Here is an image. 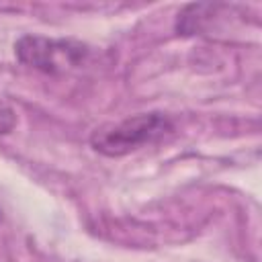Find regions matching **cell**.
<instances>
[{
    "label": "cell",
    "mask_w": 262,
    "mask_h": 262,
    "mask_svg": "<svg viewBox=\"0 0 262 262\" xmlns=\"http://www.w3.org/2000/svg\"><path fill=\"white\" fill-rule=\"evenodd\" d=\"M170 131L172 121L164 113H141L117 123L96 127L90 135V145L102 156L121 158L147 143L158 141Z\"/></svg>",
    "instance_id": "obj_1"
},
{
    "label": "cell",
    "mask_w": 262,
    "mask_h": 262,
    "mask_svg": "<svg viewBox=\"0 0 262 262\" xmlns=\"http://www.w3.org/2000/svg\"><path fill=\"white\" fill-rule=\"evenodd\" d=\"M90 49L76 39H53L43 35H23L14 43L16 59L43 74H63L82 66Z\"/></svg>",
    "instance_id": "obj_2"
},
{
    "label": "cell",
    "mask_w": 262,
    "mask_h": 262,
    "mask_svg": "<svg viewBox=\"0 0 262 262\" xmlns=\"http://www.w3.org/2000/svg\"><path fill=\"white\" fill-rule=\"evenodd\" d=\"M14 125H16V113H14V108L8 102L0 100V135L10 133L14 129Z\"/></svg>",
    "instance_id": "obj_3"
}]
</instances>
